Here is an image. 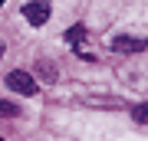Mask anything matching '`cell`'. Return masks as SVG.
Listing matches in <instances>:
<instances>
[{"label":"cell","instance_id":"obj_1","mask_svg":"<svg viewBox=\"0 0 148 141\" xmlns=\"http://www.w3.org/2000/svg\"><path fill=\"white\" fill-rule=\"evenodd\" d=\"M7 85H10L13 92H20V95H33V92H36V79H33L30 72H23V69L7 72Z\"/></svg>","mask_w":148,"mask_h":141},{"label":"cell","instance_id":"obj_2","mask_svg":"<svg viewBox=\"0 0 148 141\" xmlns=\"http://www.w3.org/2000/svg\"><path fill=\"white\" fill-rule=\"evenodd\" d=\"M23 16H27L30 26H43L49 20V0H30V3H23Z\"/></svg>","mask_w":148,"mask_h":141},{"label":"cell","instance_id":"obj_3","mask_svg":"<svg viewBox=\"0 0 148 141\" xmlns=\"http://www.w3.org/2000/svg\"><path fill=\"white\" fill-rule=\"evenodd\" d=\"M145 46H148V40H138V36H115L112 40L115 52H142Z\"/></svg>","mask_w":148,"mask_h":141},{"label":"cell","instance_id":"obj_4","mask_svg":"<svg viewBox=\"0 0 148 141\" xmlns=\"http://www.w3.org/2000/svg\"><path fill=\"white\" fill-rule=\"evenodd\" d=\"M82 40H86V26H82V23H76V26L66 30V43H69V46H79Z\"/></svg>","mask_w":148,"mask_h":141},{"label":"cell","instance_id":"obj_5","mask_svg":"<svg viewBox=\"0 0 148 141\" xmlns=\"http://www.w3.org/2000/svg\"><path fill=\"white\" fill-rule=\"evenodd\" d=\"M36 69H40V79H43V82H56V66L53 63H40Z\"/></svg>","mask_w":148,"mask_h":141},{"label":"cell","instance_id":"obj_6","mask_svg":"<svg viewBox=\"0 0 148 141\" xmlns=\"http://www.w3.org/2000/svg\"><path fill=\"white\" fill-rule=\"evenodd\" d=\"M132 115H135V121H142V125H148V102H145V105H138V108L132 112Z\"/></svg>","mask_w":148,"mask_h":141},{"label":"cell","instance_id":"obj_7","mask_svg":"<svg viewBox=\"0 0 148 141\" xmlns=\"http://www.w3.org/2000/svg\"><path fill=\"white\" fill-rule=\"evenodd\" d=\"M16 112L20 108H16L13 102H0V115H16Z\"/></svg>","mask_w":148,"mask_h":141},{"label":"cell","instance_id":"obj_8","mask_svg":"<svg viewBox=\"0 0 148 141\" xmlns=\"http://www.w3.org/2000/svg\"><path fill=\"white\" fill-rule=\"evenodd\" d=\"M0 56H3V40H0Z\"/></svg>","mask_w":148,"mask_h":141},{"label":"cell","instance_id":"obj_9","mask_svg":"<svg viewBox=\"0 0 148 141\" xmlns=\"http://www.w3.org/2000/svg\"><path fill=\"white\" fill-rule=\"evenodd\" d=\"M0 7H3V0H0Z\"/></svg>","mask_w":148,"mask_h":141}]
</instances>
